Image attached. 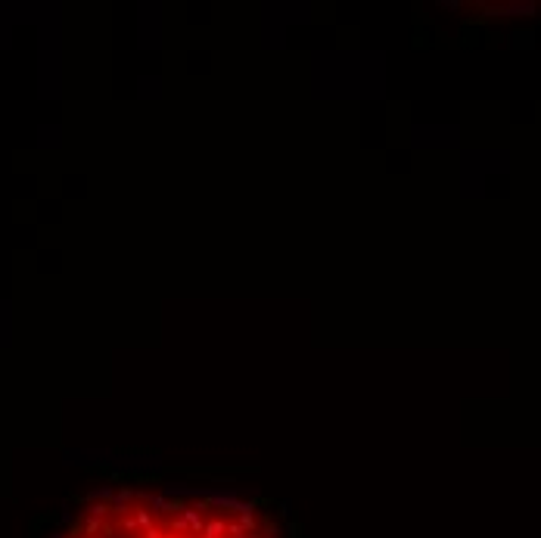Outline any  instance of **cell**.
Listing matches in <instances>:
<instances>
[{"label":"cell","instance_id":"cell-1","mask_svg":"<svg viewBox=\"0 0 541 538\" xmlns=\"http://www.w3.org/2000/svg\"><path fill=\"white\" fill-rule=\"evenodd\" d=\"M50 538H65V535H50Z\"/></svg>","mask_w":541,"mask_h":538}]
</instances>
